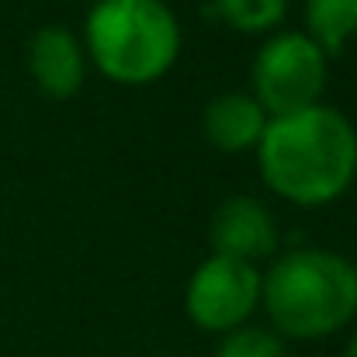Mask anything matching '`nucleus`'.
<instances>
[{"label":"nucleus","mask_w":357,"mask_h":357,"mask_svg":"<svg viewBox=\"0 0 357 357\" xmlns=\"http://www.w3.org/2000/svg\"><path fill=\"white\" fill-rule=\"evenodd\" d=\"M253 153L264 184L302 208L337 202L357 177L354 121L323 101L271 119Z\"/></svg>","instance_id":"1"},{"label":"nucleus","mask_w":357,"mask_h":357,"mask_svg":"<svg viewBox=\"0 0 357 357\" xmlns=\"http://www.w3.org/2000/svg\"><path fill=\"white\" fill-rule=\"evenodd\" d=\"M260 302L278 337H330L357 316V267L337 250H291L264 274Z\"/></svg>","instance_id":"2"},{"label":"nucleus","mask_w":357,"mask_h":357,"mask_svg":"<svg viewBox=\"0 0 357 357\" xmlns=\"http://www.w3.org/2000/svg\"><path fill=\"white\" fill-rule=\"evenodd\" d=\"M84 38L98 70L128 87L167 77L184 45L181 21L163 0H98Z\"/></svg>","instance_id":"3"},{"label":"nucleus","mask_w":357,"mask_h":357,"mask_svg":"<svg viewBox=\"0 0 357 357\" xmlns=\"http://www.w3.org/2000/svg\"><path fill=\"white\" fill-rule=\"evenodd\" d=\"M326 80H330V59L305 31L271 35L257 49L250 70L253 98L271 119L319 105Z\"/></svg>","instance_id":"4"},{"label":"nucleus","mask_w":357,"mask_h":357,"mask_svg":"<svg viewBox=\"0 0 357 357\" xmlns=\"http://www.w3.org/2000/svg\"><path fill=\"white\" fill-rule=\"evenodd\" d=\"M260 281L264 274L253 264H243L233 257H208L195 267L184 288V309L198 330L226 337L246 326V319L257 312Z\"/></svg>","instance_id":"5"},{"label":"nucleus","mask_w":357,"mask_h":357,"mask_svg":"<svg viewBox=\"0 0 357 357\" xmlns=\"http://www.w3.org/2000/svg\"><path fill=\"white\" fill-rule=\"evenodd\" d=\"M208 243H212L215 257H233V260L257 267V260L274 257L278 226H274V215L267 212V205H260L250 195H233L212 212Z\"/></svg>","instance_id":"6"},{"label":"nucleus","mask_w":357,"mask_h":357,"mask_svg":"<svg viewBox=\"0 0 357 357\" xmlns=\"http://www.w3.org/2000/svg\"><path fill=\"white\" fill-rule=\"evenodd\" d=\"M28 73L45 98L52 101L77 98L87 77V63H84V49L73 38V31L63 24L38 28L28 42Z\"/></svg>","instance_id":"7"},{"label":"nucleus","mask_w":357,"mask_h":357,"mask_svg":"<svg viewBox=\"0 0 357 357\" xmlns=\"http://www.w3.org/2000/svg\"><path fill=\"white\" fill-rule=\"evenodd\" d=\"M271 115L253 94L226 91L202 108V132L219 153H250L257 149Z\"/></svg>","instance_id":"8"},{"label":"nucleus","mask_w":357,"mask_h":357,"mask_svg":"<svg viewBox=\"0 0 357 357\" xmlns=\"http://www.w3.org/2000/svg\"><path fill=\"white\" fill-rule=\"evenodd\" d=\"M305 35L323 56H340L357 38V0H305Z\"/></svg>","instance_id":"9"},{"label":"nucleus","mask_w":357,"mask_h":357,"mask_svg":"<svg viewBox=\"0 0 357 357\" xmlns=\"http://www.w3.org/2000/svg\"><path fill=\"white\" fill-rule=\"evenodd\" d=\"M208 17H219L233 31L243 35H264L278 28L288 14V0H208L205 3Z\"/></svg>","instance_id":"10"},{"label":"nucleus","mask_w":357,"mask_h":357,"mask_svg":"<svg viewBox=\"0 0 357 357\" xmlns=\"http://www.w3.org/2000/svg\"><path fill=\"white\" fill-rule=\"evenodd\" d=\"M215 357H288L284 337L264 326H239L222 337Z\"/></svg>","instance_id":"11"},{"label":"nucleus","mask_w":357,"mask_h":357,"mask_svg":"<svg viewBox=\"0 0 357 357\" xmlns=\"http://www.w3.org/2000/svg\"><path fill=\"white\" fill-rule=\"evenodd\" d=\"M344 357H357V333L351 337V344H347V351H344Z\"/></svg>","instance_id":"12"}]
</instances>
